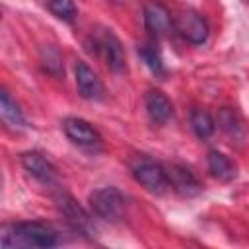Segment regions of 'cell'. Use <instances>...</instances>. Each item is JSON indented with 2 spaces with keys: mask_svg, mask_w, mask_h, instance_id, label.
Here are the masks:
<instances>
[{
  "mask_svg": "<svg viewBox=\"0 0 249 249\" xmlns=\"http://www.w3.org/2000/svg\"><path fill=\"white\" fill-rule=\"evenodd\" d=\"M58 243L56 231L43 222H16L6 224L0 231V245L12 247H53Z\"/></svg>",
  "mask_w": 249,
  "mask_h": 249,
  "instance_id": "obj_1",
  "label": "cell"
},
{
  "mask_svg": "<svg viewBox=\"0 0 249 249\" xmlns=\"http://www.w3.org/2000/svg\"><path fill=\"white\" fill-rule=\"evenodd\" d=\"M89 206L99 218L109 220V222H117L124 216L126 200L119 189L103 187V189H97L89 195Z\"/></svg>",
  "mask_w": 249,
  "mask_h": 249,
  "instance_id": "obj_2",
  "label": "cell"
},
{
  "mask_svg": "<svg viewBox=\"0 0 249 249\" xmlns=\"http://www.w3.org/2000/svg\"><path fill=\"white\" fill-rule=\"evenodd\" d=\"M173 29L185 41H189L193 45H202L208 39V23H206V19L198 12L189 10V8H183L173 16Z\"/></svg>",
  "mask_w": 249,
  "mask_h": 249,
  "instance_id": "obj_3",
  "label": "cell"
},
{
  "mask_svg": "<svg viewBox=\"0 0 249 249\" xmlns=\"http://www.w3.org/2000/svg\"><path fill=\"white\" fill-rule=\"evenodd\" d=\"M132 175L146 191H150L154 195H161L169 187L167 171L160 163H156L152 160H146V158L132 163Z\"/></svg>",
  "mask_w": 249,
  "mask_h": 249,
  "instance_id": "obj_4",
  "label": "cell"
},
{
  "mask_svg": "<svg viewBox=\"0 0 249 249\" xmlns=\"http://www.w3.org/2000/svg\"><path fill=\"white\" fill-rule=\"evenodd\" d=\"M62 128H64L66 136H68L74 144H78V146H82V148L97 150V148H101V144H103L101 134H99L88 121H84V119H80V117H66L64 123H62Z\"/></svg>",
  "mask_w": 249,
  "mask_h": 249,
  "instance_id": "obj_5",
  "label": "cell"
},
{
  "mask_svg": "<svg viewBox=\"0 0 249 249\" xmlns=\"http://www.w3.org/2000/svg\"><path fill=\"white\" fill-rule=\"evenodd\" d=\"M95 47L99 51V54L103 56L105 64L109 66V70H113L115 74H123L126 70V58H124V51L121 41L117 39L115 33L111 31H103L101 35L95 37Z\"/></svg>",
  "mask_w": 249,
  "mask_h": 249,
  "instance_id": "obj_6",
  "label": "cell"
},
{
  "mask_svg": "<svg viewBox=\"0 0 249 249\" xmlns=\"http://www.w3.org/2000/svg\"><path fill=\"white\" fill-rule=\"evenodd\" d=\"M144 25L152 37L161 39L173 29V16L161 2L152 0L144 4Z\"/></svg>",
  "mask_w": 249,
  "mask_h": 249,
  "instance_id": "obj_7",
  "label": "cell"
},
{
  "mask_svg": "<svg viewBox=\"0 0 249 249\" xmlns=\"http://www.w3.org/2000/svg\"><path fill=\"white\" fill-rule=\"evenodd\" d=\"M76 86H78V91L84 99H89V101H101L105 97V89H103V84L99 80V76L88 66V62L84 60H78L76 62Z\"/></svg>",
  "mask_w": 249,
  "mask_h": 249,
  "instance_id": "obj_8",
  "label": "cell"
},
{
  "mask_svg": "<svg viewBox=\"0 0 249 249\" xmlns=\"http://www.w3.org/2000/svg\"><path fill=\"white\" fill-rule=\"evenodd\" d=\"M54 200H56L58 210L62 212V216L66 218V222H68L74 230H78V231H82V233H89V231H91V220H89V216L86 214V210H84L70 195L60 193V195H56Z\"/></svg>",
  "mask_w": 249,
  "mask_h": 249,
  "instance_id": "obj_9",
  "label": "cell"
},
{
  "mask_svg": "<svg viewBox=\"0 0 249 249\" xmlns=\"http://www.w3.org/2000/svg\"><path fill=\"white\" fill-rule=\"evenodd\" d=\"M21 165H23V169L31 177H35L41 183L51 185V183L56 181V169H54V165L43 154H39V152H25V154H21Z\"/></svg>",
  "mask_w": 249,
  "mask_h": 249,
  "instance_id": "obj_10",
  "label": "cell"
},
{
  "mask_svg": "<svg viewBox=\"0 0 249 249\" xmlns=\"http://www.w3.org/2000/svg\"><path fill=\"white\" fill-rule=\"evenodd\" d=\"M167 177H169V187H173L181 196H195L200 193V183L185 165L173 163L167 169Z\"/></svg>",
  "mask_w": 249,
  "mask_h": 249,
  "instance_id": "obj_11",
  "label": "cell"
},
{
  "mask_svg": "<svg viewBox=\"0 0 249 249\" xmlns=\"http://www.w3.org/2000/svg\"><path fill=\"white\" fill-rule=\"evenodd\" d=\"M146 111L150 119L158 124H165L173 115V105L169 97L158 89H152L146 93Z\"/></svg>",
  "mask_w": 249,
  "mask_h": 249,
  "instance_id": "obj_12",
  "label": "cell"
},
{
  "mask_svg": "<svg viewBox=\"0 0 249 249\" xmlns=\"http://www.w3.org/2000/svg\"><path fill=\"white\" fill-rule=\"evenodd\" d=\"M208 169H210V173H212L218 181H224V183L235 179V175H237L235 163H233L226 154H222V152H218V150L208 152Z\"/></svg>",
  "mask_w": 249,
  "mask_h": 249,
  "instance_id": "obj_13",
  "label": "cell"
},
{
  "mask_svg": "<svg viewBox=\"0 0 249 249\" xmlns=\"http://www.w3.org/2000/svg\"><path fill=\"white\" fill-rule=\"evenodd\" d=\"M0 115H2L4 124L10 130H19L25 126V119H23L18 103L10 97V93L6 89H2V93H0Z\"/></svg>",
  "mask_w": 249,
  "mask_h": 249,
  "instance_id": "obj_14",
  "label": "cell"
},
{
  "mask_svg": "<svg viewBox=\"0 0 249 249\" xmlns=\"http://www.w3.org/2000/svg\"><path fill=\"white\" fill-rule=\"evenodd\" d=\"M189 119H191V126H193V130H195V134L198 138L206 140L208 136H212L216 124H214V119L210 117L208 111H204V109H193Z\"/></svg>",
  "mask_w": 249,
  "mask_h": 249,
  "instance_id": "obj_15",
  "label": "cell"
},
{
  "mask_svg": "<svg viewBox=\"0 0 249 249\" xmlns=\"http://www.w3.org/2000/svg\"><path fill=\"white\" fill-rule=\"evenodd\" d=\"M218 124H220V128H222L226 134H230L231 138L243 136V132H241L243 126L239 124V117H237L235 111L230 109V107L220 109V113H218Z\"/></svg>",
  "mask_w": 249,
  "mask_h": 249,
  "instance_id": "obj_16",
  "label": "cell"
},
{
  "mask_svg": "<svg viewBox=\"0 0 249 249\" xmlns=\"http://www.w3.org/2000/svg\"><path fill=\"white\" fill-rule=\"evenodd\" d=\"M45 6L51 10L53 16H56L58 19L72 23L76 19V4L74 0H45Z\"/></svg>",
  "mask_w": 249,
  "mask_h": 249,
  "instance_id": "obj_17",
  "label": "cell"
},
{
  "mask_svg": "<svg viewBox=\"0 0 249 249\" xmlns=\"http://www.w3.org/2000/svg\"><path fill=\"white\" fill-rule=\"evenodd\" d=\"M138 54L142 56V60L146 62V66L154 72V74H163L165 70H163V62H161V56H160V53L152 47V45H142L140 49H138Z\"/></svg>",
  "mask_w": 249,
  "mask_h": 249,
  "instance_id": "obj_18",
  "label": "cell"
},
{
  "mask_svg": "<svg viewBox=\"0 0 249 249\" xmlns=\"http://www.w3.org/2000/svg\"><path fill=\"white\" fill-rule=\"evenodd\" d=\"M111 2H113V4H123L124 0H111Z\"/></svg>",
  "mask_w": 249,
  "mask_h": 249,
  "instance_id": "obj_19",
  "label": "cell"
}]
</instances>
